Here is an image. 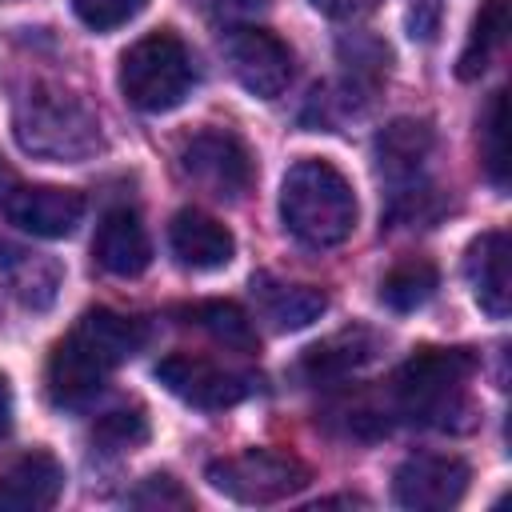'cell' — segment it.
Masks as SVG:
<instances>
[{
    "instance_id": "cell-1",
    "label": "cell",
    "mask_w": 512,
    "mask_h": 512,
    "mask_svg": "<svg viewBox=\"0 0 512 512\" xmlns=\"http://www.w3.org/2000/svg\"><path fill=\"white\" fill-rule=\"evenodd\" d=\"M284 228L308 248H336L356 228V192L328 160H296L280 184Z\"/></svg>"
},
{
    "instance_id": "cell-2",
    "label": "cell",
    "mask_w": 512,
    "mask_h": 512,
    "mask_svg": "<svg viewBox=\"0 0 512 512\" xmlns=\"http://www.w3.org/2000/svg\"><path fill=\"white\" fill-rule=\"evenodd\" d=\"M12 132L24 152L44 160H88L100 152V120L60 88H32L16 100Z\"/></svg>"
},
{
    "instance_id": "cell-3",
    "label": "cell",
    "mask_w": 512,
    "mask_h": 512,
    "mask_svg": "<svg viewBox=\"0 0 512 512\" xmlns=\"http://www.w3.org/2000/svg\"><path fill=\"white\" fill-rule=\"evenodd\" d=\"M192 80V56L172 32H148L120 56V92L140 112H172L192 92Z\"/></svg>"
},
{
    "instance_id": "cell-4",
    "label": "cell",
    "mask_w": 512,
    "mask_h": 512,
    "mask_svg": "<svg viewBox=\"0 0 512 512\" xmlns=\"http://www.w3.org/2000/svg\"><path fill=\"white\" fill-rule=\"evenodd\" d=\"M472 372L476 360L464 348H420L396 368L392 392L412 420L444 428L448 416L464 408V384Z\"/></svg>"
},
{
    "instance_id": "cell-5",
    "label": "cell",
    "mask_w": 512,
    "mask_h": 512,
    "mask_svg": "<svg viewBox=\"0 0 512 512\" xmlns=\"http://www.w3.org/2000/svg\"><path fill=\"white\" fill-rule=\"evenodd\" d=\"M208 480H212V488H220L224 496H232L240 504H276V500L296 496L312 480V472L292 452L248 448L240 456L212 460Z\"/></svg>"
},
{
    "instance_id": "cell-6",
    "label": "cell",
    "mask_w": 512,
    "mask_h": 512,
    "mask_svg": "<svg viewBox=\"0 0 512 512\" xmlns=\"http://www.w3.org/2000/svg\"><path fill=\"white\" fill-rule=\"evenodd\" d=\"M116 364L80 332L72 328L52 352H48V368H44V388H48V400L56 408H84L100 396L108 372Z\"/></svg>"
},
{
    "instance_id": "cell-7",
    "label": "cell",
    "mask_w": 512,
    "mask_h": 512,
    "mask_svg": "<svg viewBox=\"0 0 512 512\" xmlns=\"http://www.w3.org/2000/svg\"><path fill=\"white\" fill-rule=\"evenodd\" d=\"M156 380L184 404L192 408H232L252 392V376L232 372L224 364H212L204 356H188V352H172L156 364Z\"/></svg>"
},
{
    "instance_id": "cell-8",
    "label": "cell",
    "mask_w": 512,
    "mask_h": 512,
    "mask_svg": "<svg viewBox=\"0 0 512 512\" xmlns=\"http://www.w3.org/2000/svg\"><path fill=\"white\" fill-rule=\"evenodd\" d=\"M468 476L472 472L460 456L416 452L396 468L392 496L400 508H412V512H444V508H456L464 500Z\"/></svg>"
},
{
    "instance_id": "cell-9",
    "label": "cell",
    "mask_w": 512,
    "mask_h": 512,
    "mask_svg": "<svg viewBox=\"0 0 512 512\" xmlns=\"http://www.w3.org/2000/svg\"><path fill=\"white\" fill-rule=\"evenodd\" d=\"M180 164L200 188H208L220 200H240L252 184V172H256L244 140L232 132H220V128L192 136L180 152Z\"/></svg>"
},
{
    "instance_id": "cell-10",
    "label": "cell",
    "mask_w": 512,
    "mask_h": 512,
    "mask_svg": "<svg viewBox=\"0 0 512 512\" xmlns=\"http://www.w3.org/2000/svg\"><path fill=\"white\" fill-rule=\"evenodd\" d=\"M224 56L232 64V76L260 100H276L292 80L288 44L264 28H232L224 36Z\"/></svg>"
},
{
    "instance_id": "cell-11",
    "label": "cell",
    "mask_w": 512,
    "mask_h": 512,
    "mask_svg": "<svg viewBox=\"0 0 512 512\" xmlns=\"http://www.w3.org/2000/svg\"><path fill=\"white\" fill-rule=\"evenodd\" d=\"M4 216H8V224H16L28 236L64 240L84 216V196L76 188L28 184V188H12L4 196Z\"/></svg>"
},
{
    "instance_id": "cell-12",
    "label": "cell",
    "mask_w": 512,
    "mask_h": 512,
    "mask_svg": "<svg viewBox=\"0 0 512 512\" xmlns=\"http://www.w3.org/2000/svg\"><path fill=\"white\" fill-rule=\"evenodd\" d=\"M60 492L64 464L44 448H32L0 468V508L8 512H44L60 500Z\"/></svg>"
},
{
    "instance_id": "cell-13",
    "label": "cell",
    "mask_w": 512,
    "mask_h": 512,
    "mask_svg": "<svg viewBox=\"0 0 512 512\" xmlns=\"http://www.w3.org/2000/svg\"><path fill=\"white\" fill-rule=\"evenodd\" d=\"M464 276L472 284L476 304L492 320H504L508 308H512V248H508V236L504 232H480L468 244Z\"/></svg>"
},
{
    "instance_id": "cell-14",
    "label": "cell",
    "mask_w": 512,
    "mask_h": 512,
    "mask_svg": "<svg viewBox=\"0 0 512 512\" xmlns=\"http://www.w3.org/2000/svg\"><path fill=\"white\" fill-rule=\"evenodd\" d=\"M168 248L192 272H216V268L232 264V256H236L232 232L216 216H208L200 208H180L172 216V224H168Z\"/></svg>"
},
{
    "instance_id": "cell-15",
    "label": "cell",
    "mask_w": 512,
    "mask_h": 512,
    "mask_svg": "<svg viewBox=\"0 0 512 512\" xmlns=\"http://www.w3.org/2000/svg\"><path fill=\"white\" fill-rule=\"evenodd\" d=\"M92 256L112 276H140L152 260V244H148L140 216L132 208L104 212V220L96 224V236H92Z\"/></svg>"
},
{
    "instance_id": "cell-16",
    "label": "cell",
    "mask_w": 512,
    "mask_h": 512,
    "mask_svg": "<svg viewBox=\"0 0 512 512\" xmlns=\"http://www.w3.org/2000/svg\"><path fill=\"white\" fill-rule=\"evenodd\" d=\"M0 280L4 288L32 312H44L52 308L56 292H60V264L44 252H32V248H20L12 240H0Z\"/></svg>"
},
{
    "instance_id": "cell-17",
    "label": "cell",
    "mask_w": 512,
    "mask_h": 512,
    "mask_svg": "<svg viewBox=\"0 0 512 512\" xmlns=\"http://www.w3.org/2000/svg\"><path fill=\"white\" fill-rule=\"evenodd\" d=\"M252 292H256V300H260V312H264L276 328H284V332L308 328V324L320 320L324 308H328V296H324L320 288H308V284H276V280L260 276V280H252Z\"/></svg>"
},
{
    "instance_id": "cell-18",
    "label": "cell",
    "mask_w": 512,
    "mask_h": 512,
    "mask_svg": "<svg viewBox=\"0 0 512 512\" xmlns=\"http://www.w3.org/2000/svg\"><path fill=\"white\" fill-rule=\"evenodd\" d=\"M432 152V128L424 120H392L376 136V164L388 180H412Z\"/></svg>"
},
{
    "instance_id": "cell-19",
    "label": "cell",
    "mask_w": 512,
    "mask_h": 512,
    "mask_svg": "<svg viewBox=\"0 0 512 512\" xmlns=\"http://www.w3.org/2000/svg\"><path fill=\"white\" fill-rule=\"evenodd\" d=\"M376 344H380V340H376L368 328L336 332L332 340L308 348V356H304V372H308L312 380H340V376H348L352 368L368 364V360L376 356Z\"/></svg>"
},
{
    "instance_id": "cell-20",
    "label": "cell",
    "mask_w": 512,
    "mask_h": 512,
    "mask_svg": "<svg viewBox=\"0 0 512 512\" xmlns=\"http://www.w3.org/2000/svg\"><path fill=\"white\" fill-rule=\"evenodd\" d=\"M76 328H80L112 364H124V360L136 356V352L144 348V340H148V328H144L140 320L120 316V312H112V308H92V312H84Z\"/></svg>"
},
{
    "instance_id": "cell-21",
    "label": "cell",
    "mask_w": 512,
    "mask_h": 512,
    "mask_svg": "<svg viewBox=\"0 0 512 512\" xmlns=\"http://www.w3.org/2000/svg\"><path fill=\"white\" fill-rule=\"evenodd\" d=\"M504 32H508L504 0H484V4H480V12H476V20H472L468 44H464V52H460V64H456L460 80H476V76L488 68L492 52L504 44Z\"/></svg>"
},
{
    "instance_id": "cell-22",
    "label": "cell",
    "mask_w": 512,
    "mask_h": 512,
    "mask_svg": "<svg viewBox=\"0 0 512 512\" xmlns=\"http://www.w3.org/2000/svg\"><path fill=\"white\" fill-rule=\"evenodd\" d=\"M436 284H440V276H436V268L428 260H404L380 280V300L392 312H416V308H424L432 300Z\"/></svg>"
},
{
    "instance_id": "cell-23",
    "label": "cell",
    "mask_w": 512,
    "mask_h": 512,
    "mask_svg": "<svg viewBox=\"0 0 512 512\" xmlns=\"http://www.w3.org/2000/svg\"><path fill=\"white\" fill-rule=\"evenodd\" d=\"M192 324H200L212 340H220L224 348H236V352H252L256 348V332H252V320L244 316L240 304L232 300H204L196 308H188Z\"/></svg>"
},
{
    "instance_id": "cell-24",
    "label": "cell",
    "mask_w": 512,
    "mask_h": 512,
    "mask_svg": "<svg viewBox=\"0 0 512 512\" xmlns=\"http://www.w3.org/2000/svg\"><path fill=\"white\" fill-rule=\"evenodd\" d=\"M484 168H488V180L504 188L508 180V148H504V92H496L488 100V112H484Z\"/></svg>"
},
{
    "instance_id": "cell-25",
    "label": "cell",
    "mask_w": 512,
    "mask_h": 512,
    "mask_svg": "<svg viewBox=\"0 0 512 512\" xmlns=\"http://www.w3.org/2000/svg\"><path fill=\"white\" fill-rule=\"evenodd\" d=\"M144 4H148V0H72V12H76L88 28L112 32V28L128 24V20H136V16L144 12Z\"/></svg>"
},
{
    "instance_id": "cell-26",
    "label": "cell",
    "mask_w": 512,
    "mask_h": 512,
    "mask_svg": "<svg viewBox=\"0 0 512 512\" xmlns=\"http://www.w3.org/2000/svg\"><path fill=\"white\" fill-rule=\"evenodd\" d=\"M96 440H104L108 448H132V444H144L148 440V420L140 416V408H116L108 416H100L96 424Z\"/></svg>"
},
{
    "instance_id": "cell-27",
    "label": "cell",
    "mask_w": 512,
    "mask_h": 512,
    "mask_svg": "<svg viewBox=\"0 0 512 512\" xmlns=\"http://www.w3.org/2000/svg\"><path fill=\"white\" fill-rule=\"evenodd\" d=\"M136 508H192V496L180 488V480H172L168 472H152L140 480V488L128 496Z\"/></svg>"
},
{
    "instance_id": "cell-28",
    "label": "cell",
    "mask_w": 512,
    "mask_h": 512,
    "mask_svg": "<svg viewBox=\"0 0 512 512\" xmlns=\"http://www.w3.org/2000/svg\"><path fill=\"white\" fill-rule=\"evenodd\" d=\"M316 12H324V16H332V20H360V16H368L380 0H308Z\"/></svg>"
},
{
    "instance_id": "cell-29",
    "label": "cell",
    "mask_w": 512,
    "mask_h": 512,
    "mask_svg": "<svg viewBox=\"0 0 512 512\" xmlns=\"http://www.w3.org/2000/svg\"><path fill=\"white\" fill-rule=\"evenodd\" d=\"M220 12H232V16H248V12H260L268 8V0H212Z\"/></svg>"
},
{
    "instance_id": "cell-30",
    "label": "cell",
    "mask_w": 512,
    "mask_h": 512,
    "mask_svg": "<svg viewBox=\"0 0 512 512\" xmlns=\"http://www.w3.org/2000/svg\"><path fill=\"white\" fill-rule=\"evenodd\" d=\"M8 428H12V388H8V380L0 376V440L8 436Z\"/></svg>"
},
{
    "instance_id": "cell-31",
    "label": "cell",
    "mask_w": 512,
    "mask_h": 512,
    "mask_svg": "<svg viewBox=\"0 0 512 512\" xmlns=\"http://www.w3.org/2000/svg\"><path fill=\"white\" fill-rule=\"evenodd\" d=\"M8 184V164H4V156H0V188Z\"/></svg>"
}]
</instances>
